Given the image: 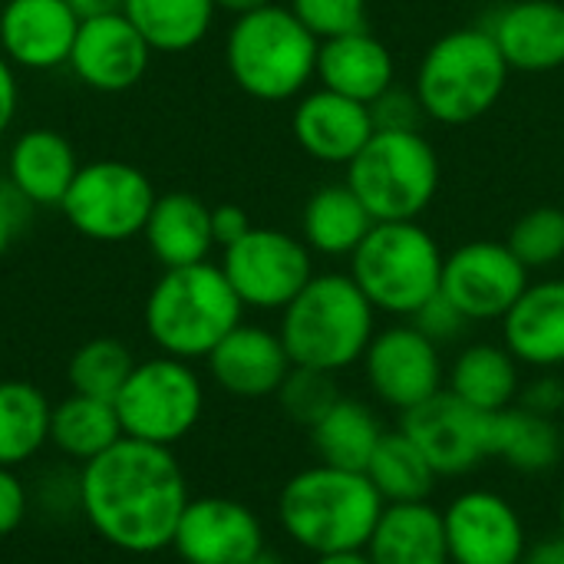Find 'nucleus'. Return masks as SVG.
I'll use <instances>...</instances> for the list:
<instances>
[{
	"label": "nucleus",
	"instance_id": "nucleus-1",
	"mask_svg": "<svg viewBox=\"0 0 564 564\" xmlns=\"http://www.w3.org/2000/svg\"><path fill=\"white\" fill-rule=\"evenodd\" d=\"M76 482L86 525L126 555L172 549L178 519L192 499L175 453L129 436L83 463Z\"/></svg>",
	"mask_w": 564,
	"mask_h": 564
},
{
	"label": "nucleus",
	"instance_id": "nucleus-2",
	"mask_svg": "<svg viewBox=\"0 0 564 564\" xmlns=\"http://www.w3.org/2000/svg\"><path fill=\"white\" fill-rule=\"evenodd\" d=\"M383 509L387 502L364 473L327 463L294 473L278 492L281 532L314 558L367 549Z\"/></svg>",
	"mask_w": 564,
	"mask_h": 564
},
{
	"label": "nucleus",
	"instance_id": "nucleus-3",
	"mask_svg": "<svg viewBox=\"0 0 564 564\" xmlns=\"http://www.w3.org/2000/svg\"><path fill=\"white\" fill-rule=\"evenodd\" d=\"M278 334L294 367L337 377L364 360L377 334V307L350 274H314L281 311Z\"/></svg>",
	"mask_w": 564,
	"mask_h": 564
},
{
	"label": "nucleus",
	"instance_id": "nucleus-4",
	"mask_svg": "<svg viewBox=\"0 0 564 564\" xmlns=\"http://www.w3.org/2000/svg\"><path fill=\"white\" fill-rule=\"evenodd\" d=\"M245 304L228 284L221 264L169 268L145 297L149 340L178 360H205L238 324Z\"/></svg>",
	"mask_w": 564,
	"mask_h": 564
},
{
	"label": "nucleus",
	"instance_id": "nucleus-5",
	"mask_svg": "<svg viewBox=\"0 0 564 564\" xmlns=\"http://www.w3.org/2000/svg\"><path fill=\"white\" fill-rule=\"evenodd\" d=\"M321 40L294 17L291 7L268 3L241 13L228 33L225 59L231 79L254 99L281 102L297 96L317 76Z\"/></svg>",
	"mask_w": 564,
	"mask_h": 564
},
{
	"label": "nucleus",
	"instance_id": "nucleus-6",
	"mask_svg": "<svg viewBox=\"0 0 564 564\" xmlns=\"http://www.w3.org/2000/svg\"><path fill=\"white\" fill-rule=\"evenodd\" d=\"M509 83V63L486 26H466L440 36L416 73L423 112L443 126H463L486 116Z\"/></svg>",
	"mask_w": 564,
	"mask_h": 564
},
{
	"label": "nucleus",
	"instance_id": "nucleus-7",
	"mask_svg": "<svg viewBox=\"0 0 564 564\" xmlns=\"http://www.w3.org/2000/svg\"><path fill=\"white\" fill-rule=\"evenodd\" d=\"M350 261V278L377 311L413 317L440 294L446 258L420 221H377Z\"/></svg>",
	"mask_w": 564,
	"mask_h": 564
},
{
	"label": "nucleus",
	"instance_id": "nucleus-8",
	"mask_svg": "<svg viewBox=\"0 0 564 564\" xmlns=\"http://www.w3.org/2000/svg\"><path fill=\"white\" fill-rule=\"evenodd\" d=\"M373 221H416L440 188V155L420 129H377L347 165Z\"/></svg>",
	"mask_w": 564,
	"mask_h": 564
},
{
	"label": "nucleus",
	"instance_id": "nucleus-9",
	"mask_svg": "<svg viewBox=\"0 0 564 564\" xmlns=\"http://www.w3.org/2000/svg\"><path fill=\"white\" fill-rule=\"evenodd\" d=\"M116 413L129 440L172 449L202 423L205 383L188 360L159 354L135 364L116 397Z\"/></svg>",
	"mask_w": 564,
	"mask_h": 564
},
{
	"label": "nucleus",
	"instance_id": "nucleus-10",
	"mask_svg": "<svg viewBox=\"0 0 564 564\" xmlns=\"http://www.w3.org/2000/svg\"><path fill=\"white\" fill-rule=\"evenodd\" d=\"M155 198L145 172L119 159H102L79 165L59 212L83 238L119 245L142 235Z\"/></svg>",
	"mask_w": 564,
	"mask_h": 564
},
{
	"label": "nucleus",
	"instance_id": "nucleus-11",
	"mask_svg": "<svg viewBox=\"0 0 564 564\" xmlns=\"http://www.w3.org/2000/svg\"><path fill=\"white\" fill-rule=\"evenodd\" d=\"M221 271L245 307L284 311L314 278L311 248L278 228H251L225 248Z\"/></svg>",
	"mask_w": 564,
	"mask_h": 564
},
{
	"label": "nucleus",
	"instance_id": "nucleus-12",
	"mask_svg": "<svg viewBox=\"0 0 564 564\" xmlns=\"http://www.w3.org/2000/svg\"><path fill=\"white\" fill-rule=\"evenodd\" d=\"M360 364L373 400L400 416L446 390L440 344H433L416 324L377 330Z\"/></svg>",
	"mask_w": 564,
	"mask_h": 564
},
{
	"label": "nucleus",
	"instance_id": "nucleus-13",
	"mask_svg": "<svg viewBox=\"0 0 564 564\" xmlns=\"http://www.w3.org/2000/svg\"><path fill=\"white\" fill-rule=\"evenodd\" d=\"M400 430L423 449L440 479L476 473L492 459V413H482L449 390L400 416Z\"/></svg>",
	"mask_w": 564,
	"mask_h": 564
},
{
	"label": "nucleus",
	"instance_id": "nucleus-14",
	"mask_svg": "<svg viewBox=\"0 0 564 564\" xmlns=\"http://www.w3.org/2000/svg\"><path fill=\"white\" fill-rule=\"evenodd\" d=\"M529 288V268L502 241H469L446 254L440 291L473 321H502Z\"/></svg>",
	"mask_w": 564,
	"mask_h": 564
},
{
	"label": "nucleus",
	"instance_id": "nucleus-15",
	"mask_svg": "<svg viewBox=\"0 0 564 564\" xmlns=\"http://www.w3.org/2000/svg\"><path fill=\"white\" fill-rule=\"evenodd\" d=\"M453 564H522L529 529L522 512L492 489H466L443 509Z\"/></svg>",
	"mask_w": 564,
	"mask_h": 564
},
{
	"label": "nucleus",
	"instance_id": "nucleus-16",
	"mask_svg": "<svg viewBox=\"0 0 564 564\" xmlns=\"http://www.w3.org/2000/svg\"><path fill=\"white\" fill-rule=\"evenodd\" d=\"M172 552L185 564H258L268 558L258 512L228 496L188 499Z\"/></svg>",
	"mask_w": 564,
	"mask_h": 564
},
{
	"label": "nucleus",
	"instance_id": "nucleus-17",
	"mask_svg": "<svg viewBox=\"0 0 564 564\" xmlns=\"http://www.w3.org/2000/svg\"><path fill=\"white\" fill-rule=\"evenodd\" d=\"M149 59L152 46L135 30V23L122 10H116L79 20L66 66L83 86L96 93H126L145 76Z\"/></svg>",
	"mask_w": 564,
	"mask_h": 564
},
{
	"label": "nucleus",
	"instance_id": "nucleus-18",
	"mask_svg": "<svg viewBox=\"0 0 564 564\" xmlns=\"http://www.w3.org/2000/svg\"><path fill=\"white\" fill-rule=\"evenodd\" d=\"M205 360L215 387L238 400L278 397L294 367L281 334L258 324H238Z\"/></svg>",
	"mask_w": 564,
	"mask_h": 564
},
{
	"label": "nucleus",
	"instance_id": "nucleus-19",
	"mask_svg": "<svg viewBox=\"0 0 564 564\" xmlns=\"http://www.w3.org/2000/svg\"><path fill=\"white\" fill-rule=\"evenodd\" d=\"M79 13L66 0H7L0 7V53L23 69L69 63Z\"/></svg>",
	"mask_w": 564,
	"mask_h": 564
},
{
	"label": "nucleus",
	"instance_id": "nucleus-20",
	"mask_svg": "<svg viewBox=\"0 0 564 564\" xmlns=\"http://www.w3.org/2000/svg\"><path fill=\"white\" fill-rule=\"evenodd\" d=\"M291 126H294L297 145L311 159L330 162V165H350L357 152L377 132L370 106L350 96H340L334 89H317L304 96L294 109Z\"/></svg>",
	"mask_w": 564,
	"mask_h": 564
},
{
	"label": "nucleus",
	"instance_id": "nucleus-21",
	"mask_svg": "<svg viewBox=\"0 0 564 564\" xmlns=\"http://www.w3.org/2000/svg\"><path fill=\"white\" fill-rule=\"evenodd\" d=\"M489 36L509 69L549 73L564 66V7L555 0H519L489 20Z\"/></svg>",
	"mask_w": 564,
	"mask_h": 564
},
{
	"label": "nucleus",
	"instance_id": "nucleus-22",
	"mask_svg": "<svg viewBox=\"0 0 564 564\" xmlns=\"http://www.w3.org/2000/svg\"><path fill=\"white\" fill-rule=\"evenodd\" d=\"M502 344L522 367H564V281H539L525 288L502 317Z\"/></svg>",
	"mask_w": 564,
	"mask_h": 564
},
{
	"label": "nucleus",
	"instance_id": "nucleus-23",
	"mask_svg": "<svg viewBox=\"0 0 564 564\" xmlns=\"http://www.w3.org/2000/svg\"><path fill=\"white\" fill-rule=\"evenodd\" d=\"M317 79L324 89L370 106L393 86V56L367 26L327 36L317 50Z\"/></svg>",
	"mask_w": 564,
	"mask_h": 564
},
{
	"label": "nucleus",
	"instance_id": "nucleus-24",
	"mask_svg": "<svg viewBox=\"0 0 564 564\" xmlns=\"http://www.w3.org/2000/svg\"><path fill=\"white\" fill-rule=\"evenodd\" d=\"M142 238L152 251V258L169 268H188L208 261L215 248L212 235V208L188 195V192H169L155 198L149 221L142 228Z\"/></svg>",
	"mask_w": 564,
	"mask_h": 564
},
{
	"label": "nucleus",
	"instance_id": "nucleus-25",
	"mask_svg": "<svg viewBox=\"0 0 564 564\" xmlns=\"http://www.w3.org/2000/svg\"><path fill=\"white\" fill-rule=\"evenodd\" d=\"M367 555L373 564H453L443 509L433 502L387 506L367 542Z\"/></svg>",
	"mask_w": 564,
	"mask_h": 564
},
{
	"label": "nucleus",
	"instance_id": "nucleus-26",
	"mask_svg": "<svg viewBox=\"0 0 564 564\" xmlns=\"http://www.w3.org/2000/svg\"><path fill=\"white\" fill-rule=\"evenodd\" d=\"M79 172L66 135L53 129H26L7 159V182L30 205H59Z\"/></svg>",
	"mask_w": 564,
	"mask_h": 564
},
{
	"label": "nucleus",
	"instance_id": "nucleus-27",
	"mask_svg": "<svg viewBox=\"0 0 564 564\" xmlns=\"http://www.w3.org/2000/svg\"><path fill=\"white\" fill-rule=\"evenodd\" d=\"M519 367L506 344H469L449 364L446 390L482 413H502L522 393Z\"/></svg>",
	"mask_w": 564,
	"mask_h": 564
},
{
	"label": "nucleus",
	"instance_id": "nucleus-28",
	"mask_svg": "<svg viewBox=\"0 0 564 564\" xmlns=\"http://www.w3.org/2000/svg\"><path fill=\"white\" fill-rule=\"evenodd\" d=\"M373 215L354 195L350 185H324L317 188L301 212V235L311 251L327 258H344L360 248V241L373 228Z\"/></svg>",
	"mask_w": 564,
	"mask_h": 564
},
{
	"label": "nucleus",
	"instance_id": "nucleus-29",
	"mask_svg": "<svg viewBox=\"0 0 564 564\" xmlns=\"http://www.w3.org/2000/svg\"><path fill=\"white\" fill-rule=\"evenodd\" d=\"M564 456V436L552 416L525 406L492 413V459H502L512 473L545 476Z\"/></svg>",
	"mask_w": 564,
	"mask_h": 564
},
{
	"label": "nucleus",
	"instance_id": "nucleus-30",
	"mask_svg": "<svg viewBox=\"0 0 564 564\" xmlns=\"http://www.w3.org/2000/svg\"><path fill=\"white\" fill-rule=\"evenodd\" d=\"M307 433H311L317 463L364 473L387 430L370 403L340 397Z\"/></svg>",
	"mask_w": 564,
	"mask_h": 564
},
{
	"label": "nucleus",
	"instance_id": "nucleus-31",
	"mask_svg": "<svg viewBox=\"0 0 564 564\" xmlns=\"http://www.w3.org/2000/svg\"><path fill=\"white\" fill-rule=\"evenodd\" d=\"M119 440H126V433H122V420H119L112 400L69 393L66 400H59L53 406L50 443L69 463L83 466V463L102 456L106 449H112Z\"/></svg>",
	"mask_w": 564,
	"mask_h": 564
},
{
	"label": "nucleus",
	"instance_id": "nucleus-32",
	"mask_svg": "<svg viewBox=\"0 0 564 564\" xmlns=\"http://www.w3.org/2000/svg\"><path fill=\"white\" fill-rule=\"evenodd\" d=\"M364 476L370 479V486L380 492V499L387 506L430 502L436 492V482H440V476L430 466V459L423 456V449L400 426L383 433Z\"/></svg>",
	"mask_w": 564,
	"mask_h": 564
},
{
	"label": "nucleus",
	"instance_id": "nucleus-33",
	"mask_svg": "<svg viewBox=\"0 0 564 564\" xmlns=\"http://www.w3.org/2000/svg\"><path fill=\"white\" fill-rule=\"evenodd\" d=\"M53 403L26 380H0V466H23L50 443Z\"/></svg>",
	"mask_w": 564,
	"mask_h": 564
},
{
	"label": "nucleus",
	"instance_id": "nucleus-34",
	"mask_svg": "<svg viewBox=\"0 0 564 564\" xmlns=\"http://www.w3.org/2000/svg\"><path fill=\"white\" fill-rule=\"evenodd\" d=\"M215 0H126L122 13L145 36L152 53H185L205 40Z\"/></svg>",
	"mask_w": 564,
	"mask_h": 564
},
{
	"label": "nucleus",
	"instance_id": "nucleus-35",
	"mask_svg": "<svg viewBox=\"0 0 564 564\" xmlns=\"http://www.w3.org/2000/svg\"><path fill=\"white\" fill-rule=\"evenodd\" d=\"M135 357L132 350L116 340V337H93L83 347L73 350L69 364H66V383L73 393L83 397H99V400H112L119 397V390L126 387L129 373L135 370Z\"/></svg>",
	"mask_w": 564,
	"mask_h": 564
},
{
	"label": "nucleus",
	"instance_id": "nucleus-36",
	"mask_svg": "<svg viewBox=\"0 0 564 564\" xmlns=\"http://www.w3.org/2000/svg\"><path fill=\"white\" fill-rule=\"evenodd\" d=\"M506 245L529 271L558 264L564 258V212L555 205H539L525 212L509 228Z\"/></svg>",
	"mask_w": 564,
	"mask_h": 564
},
{
	"label": "nucleus",
	"instance_id": "nucleus-37",
	"mask_svg": "<svg viewBox=\"0 0 564 564\" xmlns=\"http://www.w3.org/2000/svg\"><path fill=\"white\" fill-rule=\"evenodd\" d=\"M344 393L334 383V373L311 370V367H291L288 380L278 390V403L284 416L304 430H311Z\"/></svg>",
	"mask_w": 564,
	"mask_h": 564
},
{
	"label": "nucleus",
	"instance_id": "nucleus-38",
	"mask_svg": "<svg viewBox=\"0 0 564 564\" xmlns=\"http://www.w3.org/2000/svg\"><path fill=\"white\" fill-rule=\"evenodd\" d=\"M291 10L317 40L367 26V0H291Z\"/></svg>",
	"mask_w": 564,
	"mask_h": 564
},
{
	"label": "nucleus",
	"instance_id": "nucleus-39",
	"mask_svg": "<svg viewBox=\"0 0 564 564\" xmlns=\"http://www.w3.org/2000/svg\"><path fill=\"white\" fill-rule=\"evenodd\" d=\"M433 344H453V340H459L463 334H466V327L473 324L443 291L436 294V297H430L413 317H410Z\"/></svg>",
	"mask_w": 564,
	"mask_h": 564
},
{
	"label": "nucleus",
	"instance_id": "nucleus-40",
	"mask_svg": "<svg viewBox=\"0 0 564 564\" xmlns=\"http://www.w3.org/2000/svg\"><path fill=\"white\" fill-rule=\"evenodd\" d=\"M370 112L377 129H420V119L426 116L416 93H397L393 86L377 102H370Z\"/></svg>",
	"mask_w": 564,
	"mask_h": 564
},
{
	"label": "nucleus",
	"instance_id": "nucleus-41",
	"mask_svg": "<svg viewBox=\"0 0 564 564\" xmlns=\"http://www.w3.org/2000/svg\"><path fill=\"white\" fill-rule=\"evenodd\" d=\"M30 512V492L23 486V479L17 476V469L0 466V539L13 535Z\"/></svg>",
	"mask_w": 564,
	"mask_h": 564
},
{
	"label": "nucleus",
	"instance_id": "nucleus-42",
	"mask_svg": "<svg viewBox=\"0 0 564 564\" xmlns=\"http://www.w3.org/2000/svg\"><path fill=\"white\" fill-rule=\"evenodd\" d=\"M519 406L532 410V413H542V416H558L564 410V383L558 377H552L545 370V377L532 380L522 393H519Z\"/></svg>",
	"mask_w": 564,
	"mask_h": 564
},
{
	"label": "nucleus",
	"instance_id": "nucleus-43",
	"mask_svg": "<svg viewBox=\"0 0 564 564\" xmlns=\"http://www.w3.org/2000/svg\"><path fill=\"white\" fill-rule=\"evenodd\" d=\"M26 198L10 185V182H0V258L10 251L17 231L23 228L26 221Z\"/></svg>",
	"mask_w": 564,
	"mask_h": 564
},
{
	"label": "nucleus",
	"instance_id": "nucleus-44",
	"mask_svg": "<svg viewBox=\"0 0 564 564\" xmlns=\"http://www.w3.org/2000/svg\"><path fill=\"white\" fill-rule=\"evenodd\" d=\"M251 228L254 225L248 221V212L241 205H218V208H212V235H215V245L228 248L238 238H245Z\"/></svg>",
	"mask_w": 564,
	"mask_h": 564
},
{
	"label": "nucleus",
	"instance_id": "nucleus-45",
	"mask_svg": "<svg viewBox=\"0 0 564 564\" xmlns=\"http://www.w3.org/2000/svg\"><path fill=\"white\" fill-rule=\"evenodd\" d=\"M17 102H20L17 73H13V63L0 53V135L10 129V122L17 116Z\"/></svg>",
	"mask_w": 564,
	"mask_h": 564
},
{
	"label": "nucleus",
	"instance_id": "nucleus-46",
	"mask_svg": "<svg viewBox=\"0 0 564 564\" xmlns=\"http://www.w3.org/2000/svg\"><path fill=\"white\" fill-rule=\"evenodd\" d=\"M522 564H564V535L542 539L539 545H529Z\"/></svg>",
	"mask_w": 564,
	"mask_h": 564
},
{
	"label": "nucleus",
	"instance_id": "nucleus-47",
	"mask_svg": "<svg viewBox=\"0 0 564 564\" xmlns=\"http://www.w3.org/2000/svg\"><path fill=\"white\" fill-rule=\"evenodd\" d=\"M66 3L79 13V20H86V17H99V13H116V10H122L126 0H66Z\"/></svg>",
	"mask_w": 564,
	"mask_h": 564
},
{
	"label": "nucleus",
	"instance_id": "nucleus-48",
	"mask_svg": "<svg viewBox=\"0 0 564 564\" xmlns=\"http://www.w3.org/2000/svg\"><path fill=\"white\" fill-rule=\"evenodd\" d=\"M314 564H373L367 549H354V552H330V555H317Z\"/></svg>",
	"mask_w": 564,
	"mask_h": 564
},
{
	"label": "nucleus",
	"instance_id": "nucleus-49",
	"mask_svg": "<svg viewBox=\"0 0 564 564\" xmlns=\"http://www.w3.org/2000/svg\"><path fill=\"white\" fill-rule=\"evenodd\" d=\"M268 3H274V0H215L218 10H228V13H235V17L251 13V10H261V7H268Z\"/></svg>",
	"mask_w": 564,
	"mask_h": 564
},
{
	"label": "nucleus",
	"instance_id": "nucleus-50",
	"mask_svg": "<svg viewBox=\"0 0 564 564\" xmlns=\"http://www.w3.org/2000/svg\"><path fill=\"white\" fill-rule=\"evenodd\" d=\"M558 529H562V535H564V489H562V499H558Z\"/></svg>",
	"mask_w": 564,
	"mask_h": 564
},
{
	"label": "nucleus",
	"instance_id": "nucleus-51",
	"mask_svg": "<svg viewBox=\"0 0 564 564\" xmlns=\"http://www.w3.org/2000/svg\"><path fill=\"white\" fill-rule=\"evenodd\" d=\"M258 564H274V562H271V558H264V562H258Z\"/></svg>",
	"mask_w": 564,
	"mask_h": 564
}]
</instances>
